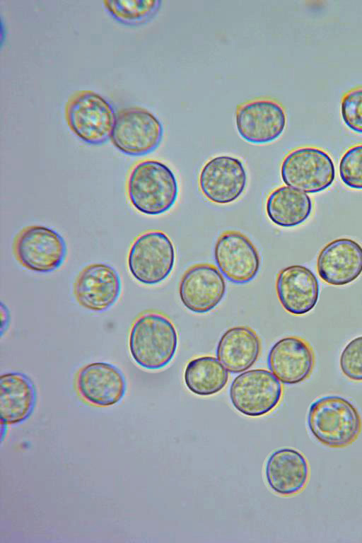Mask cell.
<instances>
[{"instance_id": "obj_22", "label": "cell", "mask_w": 362, "mask_h": 543, "mask_svg": "<svg viewBox=\"0 0 362 543\" xmlns=\"http://www.w3.org/2000/svg\"><path fill=\"white\" fill-rule=\"evenodd\" d=\"M312 200L305 192L286 186L279 187L268 196L266 212L278 226L291 228L305 222L312 212Z\"/></svg>"}, {"instance_id": "obj_18", "label": "cell", "mask_w": 362, "mask_h": 543, "mask_svg": "<svg viewBox=\"0 0 362 543\" xmlns=\"http://www.w3.org/2000/svg\"><path fill=\"white\" fill-rule=\"evenodd\" d=\"M276 292L284 309L295 315L311 311L320 293L318 280L308 267L295 264L281 269L276 279Z\"/></svg>"}, {"instance_id": "obj_23", "label": "cell", "mask_w": 362, "mask_h": 543, "mask_svg": "<svg viewBox=\"0 0 362 543\" xmlns=\"http://www.w3.org/2000/svg\"><path fill=\"white\" fill-rule=\"evenodd\" d=\"M228 371L211 356H202L190 360L184 371V382L193 394L211 396L221 392L228 380Z\"/></svg>"}, {"instance_id": "obj_12", "label": "cell", "mask_w": 362, "mask_h": 543, "mask_svg": "<svg viewBox=\"0 0 362 543\" xmlns=\"http://www.w3.org/2000/svg\"><path fill=\"white\" fill-rule=\"evenodd\" d=\"M286 115L283 107L271 99H256L238 107L235 124L245 141L263 144L277 139L284 132Z\"/></svg>"}, {"instance_id": "obj_5", "label": "cell", "mask_w": 362, "mask_h": 543, "mask_svg": "<svg viewBox=\"0 0 362 543\" xmlns=\"http://www.w3.org/2000/svg\"><path fill=\"white\" fill-rule=\"evenodd\" d=\"M175 250L169 236L158 230L138 235L127 257L128 269L139 283L152 286L165 281L173 270Z\"/></svg>"}, {"instance_id": "obj_7", "label": "cell", "mask_w": 362, "mask_h": 543, "mask_svg": "<svg viewBox=\"0 0 362 543\" xmlns=\"http://www.w3.org/2000/svg\"><path fill=\"white\" fill-rule=\"evenodd\" d=\"M64 238L56 230L41 225L23 228L13 241L17 261L25 269L37 273L58 269L66 256Z\"/></svg>"}, {"instance_id": "obj_13", "label": "cell", "mask_w": 362, "mask_h": 543, "mask_svg": "<svg viewBox=\"0 0 362 543\" xmlns=\"http://www.w3.org/2000/svg\"><path fill=\"white\" fill-rule=\"evenodd\" d=\"M226 284L223 274L214 265L196 264L182 276L179 296L183 305L198 314L213 310L223 299Z\"/></svg>"}, {"instance_id": "obj_1", "label": "cell", "mask_w": 362, "mask_h": 543, "mask_svg": "<svg viewBox=\"0 0 362 543\" xmlns=\"http://www.w3.org/2000/svg\"><path fill=\"white\" fill-rule=\"evenodd\" d=\"M178 336L175 325L165 315L146 312L133 322L129 350L133 361L146 370H160L174 358Z\"/></svg>"}, {"instance_id": "obj_25", "label": "cell", "mask_w": 362, "mask_h": 543, "mask_svg": "<svg viewBox=\"0 0 362 543\" xmlns=\"http://www.w3.org/2000/svg\"><path fill=\"white\" fill-rule=\"evenodd\" d=\"M339 176L349 188L362 189V144L350 147L339 162Z\"/></svg>"}, {"instance_id": "obj_10", "label": "cell", "mask_w": 362, "mask_h": 543, "mask_svg": "<svg viewBox=\"0 0 362 543\" xmlns=\"http://www.w3.org/2000/svg\"><path fill=\"white\" fill-rule=\"evenodd\" d=\"M214 259L223 276L234 284H246L259 273L261 259L252 241L236 230L223 232L214 247Z\"/></svg>"}, {"instance_id": "obj_3", "label": "cell", "mask_w": 362, "mask_h": 543, "mask_svg": "<svg viewBox=\"0 0 362 543\" xmlns=\"http://www.w3.org/2000/svg\"><path fill=\"white\" fill-rule=\"evenodd\" d=\"M308 426L313 436L329 448L352 444L361 431V416L354 405L337 395L322 397L310 406Z\"/></svg>"}, {"instance_id": "obj_16", "label": "cell", "mask_w": 362, "mask_h": 543, "mask_svg": "<svg viewBox=\"0 0 362 543\" xmlns=\"http://www.w3.org/2000/svg\"><path fill=\"white\" fill-rule=\"evenodd\" d=\"M269 370L284 385H296L307 379L315 366L311 345L304 339L291 336L277 341L267 356Z\"/></svg>"}, {"instance_id": "obj_19", "label": "cell", "mask_w": 362, "mask_h": 543, "mask_svg": "<svg viewBox=\"0 0 362 543\" xmlns=\"http://www.w3.org/2000/svg\"><path fill=\"white\" fill-rule=\"evenodd\" d=\"M267 485L281 496H292L300 492L309 479V466L305 456L298 450L282 448L273 451L264 467Z\"/></svg>"}, {"instance_id": "obj_27", "label": "cell", "mask_w": 362, "mask_h": 543, "mask_svg": "<svg viewBox=\"0 0 362 543\" xmlns=\"http://www.w3.org/2000/svg\"><path fill=\"white\" fill-rule=\"evenodd\" d=\"M343 374L354 381H362V336L351 340L344 348L339 360Z\"/></svg>"}, {"instance_id": "obj_4", "label": "cell", "mask_w": 362, "mask_h": 543, "mask_svg": "<svg viewBox=\"0 0 362 543\" xmlns=\"http://www.w3.org/2000/svg\"><path fill=\"white\" fill-rule=\"evenodd\" d=\"M116 115L110 101L93 90L75 93L65 107L66 119L71 132L91 145H101L110 139Z\"/></svg>"}, {"instance_id": "obj_21", "label": "cell", "mask_w": 362, "mask_h": 543, "mask_svg": "<svg viewBox=\"0 0 362 543\" xmlns=\"http://www.w3.org/2000/svg\"><path fill=\"white\" fill-rule=\"evenodd\" d=\"M261 341L255 330L246 326L227 329L216 347V357L230 373H241L251 368L258 359Z\"/></svg>"}, {"instance_id": "obj_26", "label": "cell", "mask_w": 362, "mask_h": 543, "mask_svg": "<svg viewBox=\"0 0 362 543\" xmlns=\"http://www.w3.org/2000/svg\"><path fill=\"white\" fill-rule=\"evenodd\" d=\"M341 115L349 129L362 134V86L353 88L343 95Z\"/></svg>"}, {"instance_id": "obj_14", "label": "cell", "mask_w": 362, "mask_h": 543, "mask_svg": "<svg viewBox=\"0 0 362 543\" xmlns=\"http://www.w3.org/2000/svg\"><path fill=\"white\" fill-rule=\"evenodd\" d=\"M121 279L117 270L106 263H93L85 267L74 285L76 302L93 312H104L119 299Z\"/></svg>"}, {"instance_id": "obj_15", "label": "cell", "mask_w": 362, "mask_h": 543, "mask_svg": "<svg viewBox=\"0 0 362 543\" xmlns=\"http://www.w3.org/2000/svg\"><path fill=\"white\" fill-rule=\"evenodd\" d=\"M76 387L80 397L87 403L107 407L121 402L127 384L122 371L115 365L94 362L77 372Z\"/></svg>"}, {"instance_id": "obj_17", "label": "cell", "mask_w": 362, "mask_h": 543, "mask_svg": "<svg viewBox=\"0 0 362 543\" xmlns=\"http://www.w3.org/2000/svg\"><path fill=\"white\" fill-rule=\"evenodd\" d=\"M317 270L327 284L343 286L355 281L362 273V247L349 238H338L319 252Z\"/></svg>"}, {"instance_id": "obj_6", "label": "cell", "mask_w": 362, "mask_h": 543, "mask_svg": "<svg viewBox=\"0 0 362 543\" xmlns=\"http://www.w3.org/2000/svg\"><path fill=\"white\" fill-rule=\"evenodd\" d=\"M283 182L305 193L322 192L332 185L335 167L331 156L322 149L303 146L290 151L281 165Z\"/></svg>"}, {"instance_id": "obj_2", "label": "cell", "mask_w": 362, "mask_h": 543, "mask_svg": "<svg viewBox=\"0 0 362 543\" xmlns=\"http://www.w3.org/2000/svg\"><path fill=\"white\" fill-rule=\"evenodd\" d=\"M178 191L173 170L157 160L137 163L127 179L128 199L136 211L145 215L156 216L169 211L177 199Z\"/></svg>"}, {"instance_id": "obj_24", "label": "cell", "mask_w": 362, "mask_h": 543, "mask_svg": "<svg viewBox=\"0 0 362 543\" xmlns=\"http://www.w3.org/2000/svg\"><path fill=\"white\" fill-rule=\"evenodd\" d=\"M159 0H105L107 13L117 21L138 25L149 21L160 7Z\"/></svg>"}, {"instance_id": "obj_8", "label": "cell", "mask_w": 362, "mask_h": 543, "mask_svg": "<svg viewBox=\"0 0 362 543\" xmlns=\"http://www.w3.org/2000/svg\"><path fill=\"white\" fill-rule=\"evenodd\" d=\"M163 135L162 123L149 110L139 107L120 110L110 139L124 154L142 156L154 151Z\"/></svg>"}, {"instance_id": "obj_9", "label": "cell", "mask_w": 362, "mask_h": 543, "mask_svg": "<svg viewBox=\"0 0 362 543\" xmlns=\"http://www.w3.org/2000/svg\"><path fill=\"white\" fill-rule=\"evenodd\" d=\"M283 387L277 378L262 368L245 370L230 384L229 397L233 407L250 417L266 415L279 404Z\"/></svg>"}, {"instance_id": "obj_11", "label": "cell", "mask_w": 362, "mask_h": 543, "mask_svg": "<svg viewBox=\"0 0 362 543\" xmlns=\"http://www.w3.org/2000/svg\"><path fill=\"white\" fill-rule=\"evenodd\" d=\"M247 185V173L242 161L230 156L211 158L202 168L199 187L202 194L217 204L236 201Z\"/></svg>"}, {"instance_id": "obj_20", "label": "cell", "mask_w": 362, "mask_h": 543, "mask_svg": "<svg viewBox=\"0 0 362 543\" xmlns=\"http://www.w3.org/2000/svg\"><path fill=\"white\" fill-rule=\"evenodd\" d=\"M37 403V390L29 376L10 371L0 376L1 424L17 425L27 421Z\"/></svg>"}, {"instance_id": "obj_28", "label": "cell", "mask_w": 362, "mask_h": 543, "mask_svg": "<svg viewBox=\"0 0 362 543\" xmlns=\"http://www.w3.org/2000/svg\"><path fill=\"white\" fill-rule=\"evenodd\" d=\"M1 334H3L4 329L7 327V324L9 322V312L7 310L6 306H4L3 303L1 305Z\"/></svg>"}]
</instances>
